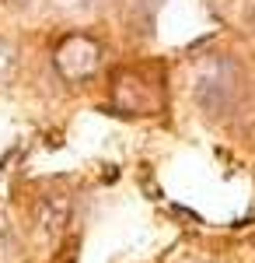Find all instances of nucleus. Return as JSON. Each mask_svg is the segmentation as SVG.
Returning a JSON list of instances; mask_svg holds the SVG:
<instances>
[{"mask_svg":"<svg viewBox=\"0 0 255 263\" xmlns=\"http://www.w3.org/2000/svg\"><path fill=\"white\" fill-rule=\"evenodd\" d=\"M193 102L206 120H231L248 95L245 67L227 53H210L193 70Z\"/></svg>","mask_w":255,"mask_h":263,"instance_id":"f257e3e1","label":"nucleus"},{"mask_svg":"<svg viewBox=\"0 0 255 263\" xmlns=\"http://www.w3.org/2000/svg\"><path fill=\"white\" fill-rule=\"evenodd\" d=\"M109 99L122 116H161L168 102L164 70L157 63H126L109 78Z\"/></svg>","mask_w":255,"mask_h":263,"instance_id":"f03ea898","label":"nucleus"},{"mask_svg":"<svg viewBox=\"0 0 255 263\" xmlns=\"http://www.w3.org/2000/svg\"><path fill=\"white\" fill-rule=\"evenodd\" d=\"M101 46L95 35H88V32H70V35H63L56 42V49H53V70H56L59 78L67 84H80V81H91L95 74H98L101 67Z\"/></svg>","mask_w":255,"mask_h":263,"instance_id":"7ed1b4c3","label":"nucleus"},{"mask_svg":"<svg viewBox=\"0 0 255 263\" xmlns=\"http://www.w3.org/2000/svg\"><path fill=\"white\" fill-rule=\"evenodd\" d=\"M35 218H39L42 232H59L63 224H67V218H70V203H67V197H39V203H35Z\"/></svg>","mask_w":255,"mask_h":263,"instance_id":"20e7f679","label":"nucleus"},{"mask_svg":"<svg viewBox=\"0 0 255 263\" xmlns=\"http://www.w3.org/2000/svg\"><path fill=\"white\" fill-rule=\"evenodd\" d=\"M14 60H18V57H14V46H11V42L0 35V81H7V78H11V70H14Z\"/></svg>","mask_w":255,"mask_h":263,"instance_id":"39448f33","label":"nucleus"},{"mask_svg":"<svg viewBox=\"0 0 255 263\" xmlns=\"http://www.w3.org/2000/svg\"><path fill=\"white\" fill-rule=\"evenodd\" d=\"M14 249H18V246H14V235H11V228L0 221V263H11V260H14Z\"/></svg>","mask_w":255,"mask_h":263,"instance_id":"423d86ee","label":"nucleus"},{"mask_svg":"<svg viewBox=\"0 0 255 263\" xmlns=\"http://www.w3.org/2000/svg\"><path fill=\"white\" fill-rule=\"evenodd\" d=\"M53 7H59V11H67V14H80V11H91L98 0H49Z\"/></svg>","mask_w":255,"mask_h":263,"instance_id":"0eeeda50","label":"nucleus"},{"mask_svg":"<svg viewBox=\"0 0 255 263\" xmlns=\"http://www.w3.org/2000/svg\"><path fill=\"white\" fill-rule=\"evenodd\" d=\"M11 11H18V14H35L42 7V0H4Z\"/></svg>","mask_w":255,"mask_h":263,"instance_id":"6e6552de","label":"nucleus"}]
</instances>
